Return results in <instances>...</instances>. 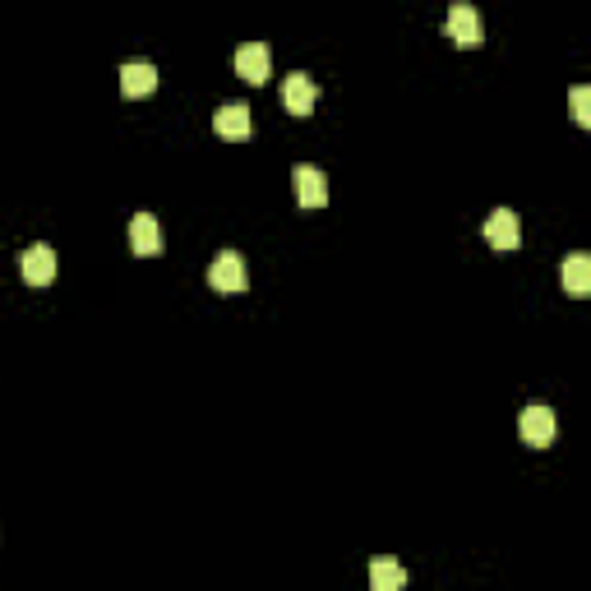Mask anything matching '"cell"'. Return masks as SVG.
<instances>
[{
    "instance_id": "6da1fadb",
    "label": "cell",
    "mask_w": 591,
    "mask_h": 591,
    "mask_svg": "<svg viewBox=\"0 0 591 591\" xmlns=\"http://www.w3.org/2000/svg\"><path fill=\"white\" fill-rule=\"evenodd\" d=\"M518 430H522V444H531V448H550V444L559 439L555 407H545V402H531V407L522 411Z\"/></svg>"
},
{
    "instance_id": "7a4b0ae2",
    "label": "cell",
    "mask_w": 591,
    "mask_h": 591,
    "mask_svg": "<svg viewBox=\"0 0 591 591\" xmlns=\"http://www.w3.org/2000/svg\"><path fill=\"white\" fill-rule=\"evenodd\" d=\"M208 287L222 291V296H236V291L250 287V273H245V259L236 250H222L213 264H208Z\"/></svg>"
},
{
    "instance_id": "3957f363",
    "label": "cell",
    "mask_w": 591,
    "mask_h": 591,
    "mask_svg": "<svg viewBox=\"0 0 591 591\" xmlns=\"http://www.w3.org/2000/svg\"><path fill=\"white\" fill-rule=\"evenodd\" d=\"M444 33L458 42V47H481L485 42V28H481V14L471 10L467 0H458L453 10H448V19H444Z\"/></svg>"
},
{
    "instance_id": "277c9868",
    "label": "cell",
    "mask_w": 591,
    "mask_h": 591,
    "mask_svg": "<svg viewBox=\"0 0 591 591\" xmlns=\"http://www.w3.org/2000/svg\"><path fill=\"white\" fill-rule=\"evenodd\" d=\"M291 185H296V204H301V208H324V204H328V181H324V171L310 167V162H301V167L291 171Z\"/></svg>"
},
{
    "instance_id": "5b68a950",
    "label": "cell",
    "mask_w": 591,
    "mask_h": 591,
    "mask_svg": "<svg viewBox=\"0 0 591 591\" xmlns=\"http://www.w3.org/2000/svg\"><path fill=\"white\" fill-rule=\"evenodd\" d=\"M485 241L495 245V250H518L522 245V222L513 208H495L490 222H485Z\"/></svg>"
},
{
    "instance_id": "8992f818",
    "label": "cell",
    "mask_w": 591,
    "mask_h": 591,
    "mask_svg": "<svg viewBox=\"0 0 591 591\" xmlns=\"http://www.w3.org/2000/svg\"><path fill=\"white\" fill-rule=\"evenodd\" d=\"M268 70H273V51H268L264 42H245V47L236 51V74H241L245 84H264Z\"/></svg>"
},
{
    "instance_id": "52a82bcc",
    "label": "cell",
    "mask_w": 591,
    "mask_h": 591,
    "mask_svg": "<svg viewBox=\"0 0 591 591\" xmlns=\"http://www.w3.org/2000/svg\"><path fill=\"white\" fill-rule=\"evenodd\" d=\"M19 268H24L28 287H47V282L56 278V250H51V245H28Z\"/></svg>"
},
{
    "instance_id": "ba28073f",
    "label": "cell",
    "mask_w": 591,
    "mask_h": 591,
    "mask_svg": "<svg viewBox=\"0 0 591 591\" xmlns=\"http://www.w3.org/2000/svg\"><path fill=\"white\" fill-rule=\"evenodd\" d=\"M130 250L144 254V259H153V254L162 250V227H157L153 213H134V222H130Z\"/></svg>"
},
{
    "instance_id": "9c48e42d",
    "label": "cell",
    "mask_w": 591,
    "mask_h": 591,
    "mask_svg": "<svg viewBox=\"0 0 591 591\" xmlns=\"http://www.w3.org/2000/svg\"><path fill=\"white\" fill-rule=\"evenodd\" d=\"M314 97H319V88L310 84V74H291L287 84H282V107H287L291 116H310Z\"/></svg>"
},
{
    "instance_id": "30bf717a",
    "label": "cell",
    "mask_w": 591,
    "mask_h": 591,
    "mask_svg": "<svg viewBox=\"0 0 591 591\" xmlns=\"http://www.w3.org/2000/svg\"><path fill=\"white\" fill-rule=\"evenodd\" d=\"M564 291L568 296H591V254H568L564 259Z\"/></svg>"
},
{
    "instance_id": "8fae6325",
    "label": "cell",
    "mask_w": 591,
    "mask_h": 591,
    "mask_svg": "<svg viewBox=\"0 0 591 591\" xmlns=\"http://www.w3.org/2000/svg\"><path fill=\"white\" fill-rule=\"evenodd\" d=\"M157 88V70L148 61H130L121 70V93L125 97H148Z\"/></svg>"
},
{
    "instance_id": "7c38bea8",
    "label": "cell",
    "mask_w": 591,
    "mask_h": 591,
    "mask_svg": "<svg viewBox=\"0 0 591 591\" xmlns=\"http://www.w3.org/2000/svg\"><path fill=\"white\" fill-rule=\"evenodd\" d=\"M213 130H218L222 139H245V134H250V107H241V102L222 107L218 116H213Z\"/></svg>"
},
{
    "instance_id": "4fadbf2b",
    "label": "cell",
    "mask_w": 591,
    "mask_h": 591,
    "mask_svg": "<svg viewBox=\"0 0 591 591\" xmlns=\"http://www.w3.org/2000/svg\"><path fill=\"white\" fill-rule=\"evenodd\" d=\"M370 582H374V591H402L407 587V568H398L393 559H374Z\"/></svg>"
},
{
    "instance_id": "5bb4252c",
    "label": "cell",
    "mask_w": 591,
    "mask_h": 591,
    "mask_svg": "<svg viewBox=\"0 0 591 591\" xmlns=\"http://www.w3.org/2000/svg\"><path fill=\"white\" fill-rule=\"evenodd\" d=\"M568 102H573V121L591 125V88H573V97H568Z\"/></svg>"
}]
</instances>
